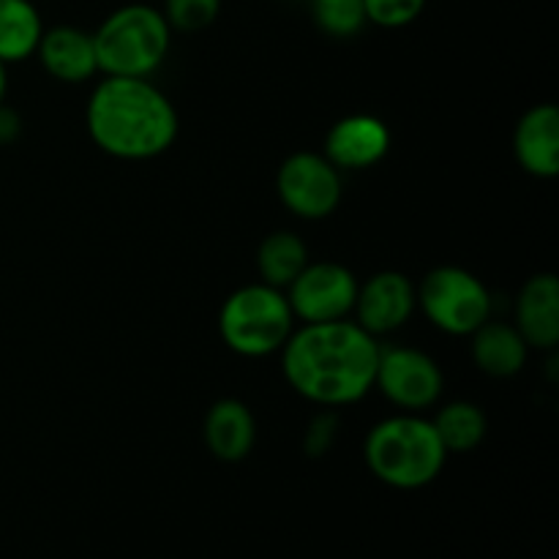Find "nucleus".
<instances>
[{"instance_id": "f257e3e1", "label": "nucleus", "mask_w": 559, "mask_h": 559, "mask_svg": "<svg viewBox=\"0 0 559 559\" xmlns=\"http://www.w3.org/2000/svg\"><path fill=\"white\" fill-rule=\"evenodd\" d=\"M380 342L358 322H309L282 347L289 388L322 409L360 402L374 388Z\"/></svg>"}, {"instance_id": "f03ea898", "label": "nucleus", "mask_w": 559, "mask_h": 559, "mask_svg": "<svg viewBox=\"0 0 559 559\" xmlns=\"http://www.w3.org/2000/svg\"><path fill=\"white\" fill-rule=\"evenodd\" d=\"M87 134L107 156L147 162L173 147L178 112L145 76H104L85 109Z\"/></svg>"}, {"instance_id": "7ed1b4c3", "label": "nucleus", "mask_w": 559, "mask_h": 559, "mask_svg": "<svg viewBox=\"0 0 559 559\" xmlns=\"http://www.w3.org/2000/svg\"><path fill=\"white\" fill-rule=\"evenodd\" d=\"M364 459L380 484L415 491L435 484L445 467L448 451L431 420L418 413H402L371 426L364 442Z\"/></svg>"}, {"instance_id": "20e7f679", "label": "nucleus", "mask_w": 559, "mask_h": 559, "mask_svg": "<svg viewBox=\"0 0 559 559\" xmlns=\"http://www.w3.org/2000/svg\"><path fill=\"white\" fill-rule=\"evenodd\" d=\"M96 63L104 76H151L167 60L173 27L162 9L129 3L115 9L93 33Z\"/></svg>"}, {"instance_id": "39448f33", "label": "nucleus", "mask_w": 559, "mask_h": 559, "mask_svg": "<svg viewBox=\"0 0 559 559\" xmlns=\"http://www.w3.org/2000/svg\"><path fill=\"white\" fill-rule=\"evenodd\" d=\"M295 331V314L284 289L271 284L238 287L218 311L222 342L243 358H267L282 353Z\"/></svg>"}, {"instance_id": "423d86ee", "label": "nucleus", "mask_w": 559, "mask_h": 559, "mask_svg": "<svg viewBox=\"0 0 559 559\" xmlns=\"http://www.w3.org/2000/svg\"><path fill=\"white\" fill-rule=\"evenodd\" d=\"M415 295L418 309L448 336H473L486 320H491L495 309L489 287L459 265H440L426 273Z\"/></svg>"}, {"instance_id": "0eeeda50", "label": "nucleus", "mask_w": 559, "mask_h": 559, "mask_svg": "<svg viewBox=\"0 0 559 559\" xmlns=\"http://www.w3.org/2000/svg\"><path fill=\"white\" fill-rule=\"evenodd\" d=\"M374 388L393 407L404 413H424L435 407L445 388L440 364L415 347H382L377 360Z\"/></svg>"}, {"instance_id": "6e6552de", "label": "nucleus", "mask_w": 559, "mask_h": 559, "mask_svg": "<svg viewBox=\"0 0 559 559\" xmlns=\"http://www.w3.org/2000/svg\"><path fill=\"white\" fill-rule=\"evenodd\" d=\"M276 191L289 213L306 222H320L342 202V173L322 153L298 151L278 167Z\"/></svg>"}, {"instance_id": "1a4fd4ad", "label": "nucleus", "mask_w": 559, "mask_h": 559, "mask_svg": "<svg viewBox=\"0 0 559 559\" xmlns=\"http://www.w3.org/2000/svg\"><path fill=\"white\" fill-rule=\"evenodd\" d=\"M284 295L300 325L347 320L358 298V278L342 262H309Z\"/></svg>"}, {"instance_id": "9d476101", "label": "nucleus", "mask_w": 559, "mask_h": 559, "mask_svg": "<svg viewBox=\"0 0 559 559\" xmlns=\"http://www.w3.org/2000/svg\"><path fill=\"white\" fill-rule=\"evenodd\" d=\"M415 309H418L415 284L399 271H380L358 284V298L353 306L355 322L374 338L407 325Z\"/></svg>"}, {"instance_id": "9b49d317", "label": "nucleus", "mask_w": 559, "mask_h": 559, "mask_svg": "<svg viewBox=\"0 0 559 559\" xmlns=\"http://www.w3.org/2000/svg\"><path fill=\"white\" fill-rule=\"evenodd\" d=\"M391 151V129L374 115H347L336 120L325 136L322 156L342 169H369Z\"/></svg>"}, {"instance_id": "f8f14e48", "label": "nucleus", "mask_w": 559, "mask_h": 559, "mask_svg": "<svg viewBox=\"0 0 559 559\" xmlns=\"http://www.w3.org/2000/svg\"><path fill=\"white\" fill-rule=\"evenodd\" d=\"M516 331L530 349L555 353L559 344V278L535 273L516 298Z\"/></svg>"}, {"instance_id": "ddd939ff", "label": "nucleus", "mask_w": 559, "mask_h": 559, "mask_svg": "<svg viewBox=\"0 0 559 559\" xmlns=\"http://www.w3.org/2000/svg\"><path fill=\"white\" fill-rule=\"evenodd\" d=\"M513 153L524 173L533 178L559 175V112L555 104L527 109L513 131Z\"/></svg>"}, {"instance_id": "4468645a", "label": "nucleus", "mask_w": 559, "mask_h": 559, "mask_svg": "<svg viewBox=\"0 0 559 559\" xmlns=\"http://www.w3.org/2000/svg\"><path fill=\"white\" fill-rule=\"evenodd\" d=\"M36 55L49 76H55L58 82H69V85L91 80L98 71L93 33L80 31L74 25H58L49 31L44 27Z\"/></svg>"}, {"instance_id": "2eb2a0df", "label": "nucleus", "mask_w": 559, "mask_h": 559, "mask_svg": "<svg viewBox=\"0 0 559 559\" xmlns=\"http://www.w3.org/2000/svg\"><path fill=\"white\" fill-rule=\"evenodd\" d=\"M205 445L218 462H243L257 442V420L254 413L238 399H222L213 404L202 424Z\"/></svg>"}, {"instance_id": "dca6fc26", "label": "nucleus", "mask_w": 559, "mask_h": 559, "mask_svg": "<svg viewBox=\"0 0 559 559\" xmlns=\"http://www.w3.org/2000/svg\"><path fill=\"white\" fill-rule=\"evenodd\" d=\"M469 338H473V347H469L473 349V360L484 374L508 380V377H516L527 366L530 347L522 333L516 331V325L486 320Z\"/></svg>"}, {"instance_id": "f3484780", "label": "nucleus", "mask_w": 559, "mask_h": 559, "mask_svg": "<svg viewBox=\"0 0 559 559\" xmlns=\"http://www.w3.org/2000/svg\"><path fill=\"white\" fill-rule=\"evenodd\" d=\"M44 22L33 0H0V60L5 66L36 55Z\"/></svg>"}, {"instance_id": "a211bd4d", "label": "nucleus", "mask_w": 559, "mask_h": 559, "mask_svg": "<svg viewBox=\"0 0 559 559\" xmlns=\"http://www.w3.org/2000/svg\"><path fill=\"white\" fill-rule=\"evenodd\" d=\"M306 265H309V249L304 238L289 229H276L257 249V271L262 284L276 289H287Z\"/></svg>"}, {"instance_id": "6ab92c4d", "label": "nucleus", "mask_w": 559, "mask_h": 559, "mask_svg": "<svg viewBox=\"0 0 559 559\" xmlns=\"http://www.w3.org/2000/svg\"><path fill=\"white\" fill-rule=\"evenodd\" d=\"M431 424H435V431L448 456L451 453H473L489 431L486 413L473 402L445 404Z\"/></svg>"}, {"instance_id": "aec40b11", "label": "nucleus", "mask_w": 559, "mask_h": 559, "mask_svg": "<svg viewBox=\"0 0 559 559\" xmlns=\"http://www.w3.org/2000/svg\"><path fill=\"white\" fill-rule=\"evenodd\" d=\"M311 20L331 38H353L369 25L364 0H311Z\"/></svg>"}, {"instance_id": "412c9836", "label": "nucleus", "mask_w": 559, "mask_h": 559, "mask_svg": "<svg viewBox=\"0 0 559 559\" xmlns=\"http://www.w3.org/2000/svg\"><path fill=\"white\" fill-rule=\"evenodd\" d=\"M222 0H164V20L173 31L200 33L216 22Z\"/></svg>"}, {"instance_id": "4be33fe9", "label": "nucleus", "mask_w": 559, "mask_h": 559, "mask_svg": "<svg viewBox=\"0 0 559 559\" xmlns=\"http://www.w3.org/2000/svg\"><path fill=\"white\" fill-rule=\"evenodd\" d=\"M426 3L429 0H364L366 22L377 27H388V31L407 27L424 14Z\"/></svg>"}, {"instance_id": "5701e85b", "label": "nucleus", "mask_w": 559, "mask_h": 559, "mask_svg": "<svg viewBox=\"0 0 559 559\" xmlns=\"http://www.w3.org/2000/svg\"><path fill=\"white\" fill-rule=\"evenodd\" d=\"M336 429L338 418L333 409H325V413L317 415L309 426V435H306V451H309V456H322V453L333 445Z\"/></svg>"}, {"instance_id": "b1692460", "label": "nucleus", "mask_w": 559, "mask_h": 559, "mask_svg": "<svg viewBox=\"0 0 559 559\" xmlns=\"http://www.w3.org/2000/svg\"><path fill=\"white\" fill-rule=\"evenodd\" d=\"M20 129H22L20 115H16L11 107H5V104H0V145L14 142L16 136H20Z\"/></svg>"}, {"instance_id": "393cba45", "label": "nucleus", "mask_w": 559, "mask_h": 559, "mask_svg": "<svg viewBox=\"0 0 559 559\" xmlns=\"http://www.w3.org/2000/svg\"><path fill=\"white\" fill-rule=\"evenodd\" d=\"M5 93H9V71H5V63L0 60V104H5Z\"/></svg>"}]
</instances>
